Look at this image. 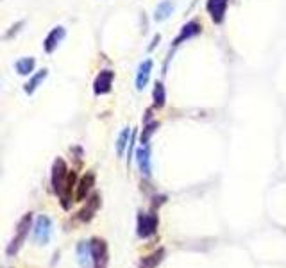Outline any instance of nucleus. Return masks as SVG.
Listing matches in <instances>:
<instances>
[{
  "label": "nucleus",
  "mask_w": 286,
  "mask_h": 268,
  "mask_svg": "<svg viewBox=\"0 0 286 268\" xmlns=\"http://www.w3.org/2000/svg\"><path fill=\"white\" fill-rule=\"evenodd\" d=\"M75 179H77V177H75L74 170H68L64 159L57 158L52 165L50 181H52L54 193L59 197L63 209H70V206H72V190H74V186H75Z\"/></svg>",
  "instance_id": "nucleus-1"
},
{
  "label": "nucleus",
  "mask_w": 286,
  "mask_h": 268,
  "mask_svg": "<svg viewBox=\"0 0 286 268\" xmlns=\"http://www.w3.org/2000/svg\"><path fill=\"white\" fill-rule=\"evenodd\" d=\"M31 224H32V215L27 213V215H24V218L18 222L16 236L13 238V241H11L9 247H7V256H14L20 251V247L24 245L25 238H27V234H29V229H31Z\"/></svg>",
  "instance_id": "nucleus-2"
},
{
  "label": "nucleus",
  "mask_w": 286,
  "mask_h": 268,
  "mask_svg": "<svg viewBox=\"0 0 286 268\" xmlns=\"http://www.w3.org/2000/svg\"><path fill=\"white\" fill-rule=\"evenodd\" d=\"M52 236V222H50L49 216L41 215L38 216L34 224V241L38 245H47Z\"/></svg>",
  "instance_id": "nucleus-3"
},
{
  "label": "nucleus",
  "mask_w": 286,
  "mask_h": 268,
  "mask_svg": "<svg viewBox=\"0 0 286 268\" xmlns=\"http://www.w3.org/2000/svg\"><path fill=\"white\" fill-rule=\"evenodd\" d=\"M202 32V24L199 20H190L186 21V24L181 27L179 34L175 36V39L172 41V47H179L183 45V43H186L188 39L195 38V36H199Z\"/></svg>",
  "instance_id": "nucleus-4"
},
{
  "label": "nucleus",
  "mask_w": 286,
  "mask_h": 268,
  "mask_svg": "<svg viewBox=\"0 0 286 268\" xmlns=\"http://www.w3.org/2000/svg\"><path fill=\"white\" fill-rule=\"evenodd\" d=\"M115 81V72L113 70H100V74L93 81V93L97 97L99 95H107L113 88Z\"/></svg>",
  "instance_id": "nucleus-5"
},
{
  "label": "nucleus",
  "mask_w": 286,
  "mask_h": 268,
  "mask_svg": "<svg viewBox=\"0 0 286 268\" xmlns=\"http://www.w3.org/2000/svg\"><path fill=\"white\" fill-rule=\"evenodd\" d=\"M64 36H67V29H64L63 25H56L54 29H50V32L45 36V39H43V50H45L47 54H52L54 50H57V47L61 45Z\"/></svg>",
  "instance_id": "nucleus-6"
},
{
  "label": "nucleus",
  "mask_w": 286,
  "mask_h": 268,
  "mask_svg": "<svg viewBox=\"0 0 286 268\" xmlns=\"http://www.w3.org/2000/svg\"><path fill=\"white\" fill-rule=\"evenodd\" d=\"M227 6H229V0H206V11L211 20L218 25L226 20Z\"/></svg>",
  "instance_id": "nucleus-7"
},
{
  "label": "nucleus",
  "mask_w": 286,
  "mask_h": 268,
  "mask_svg": "<svg viewBox=\"0 0 286 268\" xmlns=\"http://www.w3.org/2000/svg\"><path fill=\"white\" fill-rule=\"evenodd\" d=\"M158 231V216L154 213H142L138 216V236L148 238Z\"/></svg>",
  "instance_id": "nucleus-8"
},
{
  "label": "nucleus",
  "mask_w": 286,
  "mask_h": 268,
  "mask_svg": "<svg viewBox=\"0 0 286 268\" xmlns=\"http://www.w3.org/2000/svg\"><path fill=\"white\" fill-rule=\"evenodd\" d=\"M92 245V256H93V263H95V268H104L107 263V245L104 240L100 238H93L90 241Z\"/></svg>",
  "instance_id": "nucleus-9"
},
{
  "label": "nucleus",
  "mask_w": 286,
  "mask_h": 268,
  "mask_svg": "<svg viewBox=\"0 0 286 268\" xmlns=\"http://www.w3.org/2000/svg\"><path fill=\"white\" fill-rule=\"evenodd\" d=\"M152 68H154V61L152 59H145L140 63L138 66V72H136V90L138 92H143L145 88H147L148 81H150V74H152Z\"/></svg>",
  "instance_id": "nucleus-10"
},
{
  "label": "nucleus",
  "mask_w": 286,
  "mask_h": 268,
  "mask_svg": "<svg viewBox=\"0 0 286 268\" xmlns=\"http://www.w3.org/2000/svg\"><path fill=\"white\" fill-rule=\"evenodd\" d=\"M135 159H136V163H138L140 172H142L143 175H150V170H152V165H150V145H148V143L140 145L138 150H136V154H135Z\"/></svg>",
  "instance_id": "nucleus-11"
},
{
  "label": "nucleus",
  "mask_w": 286,
  "mask_h": 268,
  "mask_svg": "<svg viewBox=\"0 0 286 268\" xmlns=\"http://www.w3.org/2000/svg\"><path fill=\"white\" fill-rule=\"evenodd\" d=\"M93 186H95V173H93V172H88L84 177H82L81 181H79L75 198H77L79 202H82V200H84V198L90 195V191H92Z\"/></svg>",
  "instance_id": "nucleus-12"
},
{
  "label": "nucleus",
  "mask_w": 286,
  "mask_h": 268,
  "mask_svg": "<svg viewBox=\"0 0 286 268\" xmlns=\"http://www.w3.org/2000/svg\"><path fill=\"white\" fill-rule=\"evenodd\" d=\"M47 75H49V70H47V68H41V70L34 72V74L29 77V81L24 84V92L27 93V95H32V93H34L36 90L43 84V81L47 79Z\"/></svg>",
  "instance_id": "nucleus-13"
},
{
  "label": "nucleus",
  "mask_w": 286,
  "mask_h": 268,
  "mask_svg": "<svg viewBox=\"0 0 286 268\" xmlns=\"http://www.w3.org/2000/svg\"><path fill=\"white\" fill-rule=\"evenodd\" d=\"M173 9H175V4L172 2V0H161V2L156 6V9H154V21H165V20H168L170 18V14L173 13Z\"/></svg>",
  "instance_id": "nucleus-14"
},
{
  "label": "nucleus",
  "mask_w": 286,
  "mask_h": 268,
  "mask_svg": "<svg viewBox=\"0 0 286 268\" xmlns=\"http://www.w3.org/2000/svg\"><path fill=\"white\" fill-rule=\"evenodd\" d=\"M99 208H100V197L99 195H93V197L88 200V204H86V208H82L81 211H79V220H82V222H90V220L95 216V213Z\"/></svg>",
  "instance_id": "nucleus-15"
},
{
  "label": "nucleus",
  "mask_w": 286,
  "mask_h": 268,
  "mask_svg": "<svg viewBox=\"0 0 286 268\" xmlns=\"http://www.w3.org/2000/svg\"><path fill=\"white\" fill-rule=\"evenodd\" d=\"M36 68V59L34 57H20V59L14 63V70L21 77H31L32 72Z\"/></svg>",
  "instance_id": "nucleus-16"
},
{
  "label": "nucleus",
  "mask_w": 286,
  "mask_h": 268,
  "mask_svg": "<svg viewBox=\"0 0 286 268\" xmlns=\"http://www.w3.org/2000/svg\"><path fill=\"white\" fill-rule=\"evenodd\" d=\"M77 258H79V263H81L82 268L92 266V261H93L92 245H90L88 241H81V243L77 245Z\"/></svg>",
  "instance_id": "nucleus-17"
},
{
  "label": "nucleus",
  "mask_w": 286,
  "mask_h": 268,
  "mask_svg": "<svg viewBox=\"0 0 286 268\" xmlns=\"http://www.w3.org/2000/svg\"><path fill=\"white\" fill-rule=\"evenodd\" d=\"M163 258H165V249H158V251H154L152 254L142 258L140 268H158L159 263L163 261Z\"/></svg>",
  "instance_id": "nucleus-18"
},
{
  "label": "nucleus",
  "mask_w": 286,
  "mask_h": 268,
  "mask_svg": "<svg viewBox=\"0 0 286 268\" xmlns=\"http://www.w3.org/2000/svg\"><path fill=\"white\" fill-rule=\"evenodd\" d=\"M152 100H154V107H163L166 104V90L161 81H158L152 90Z\"/></svg>",
  "instance_id": "nucleus-19"
},
{
  "label": "nucleus",
  "mask_w": 286,
  "mask_h": 268,
  "mask_svg": "<svg viewBox=\"0 0 286 268\" xmlns=\"http://www.w3.org/2000/svg\"><path fill=\"white\" fill-rule=\"evenodd\" d=\"M131 127H125L124 131L120 132V136H118V140H117V154H118V158H122L124 155V152L127 150V147H129V141H131Z\"/></svg>",
  "instance_id": "nucleus-20"
},
{
  "label": "nucleus",
  "mask_w": 286,
  "mask_h": 268,
  "mask_svg": "<svg viewBox=\"0 0 286 268\" xmlns=\"http://www.w3.org/2000/svg\"><path fill=\"white\" fill-rule=\"evenodd\" d=\"M159 127V122H147L143 127V132H142V145L148 143V140H150V136L158 131Z\"/></svg>",
  "instance_id": "nucleus-21"
},
{
  "label": "nucleus",
  "mask_w": 286,
  "mask_h": 268,
  "mask_svg": "<svg viewBox=\"0 0 286 268\" xmlns=\"http://www.w3.org/2000/svg\"><path fill=\"white\" fill-rule=\"evenodd\" d=\"M25 25V21L21 20V21H18V24H14L13 27L9 29V31L6 32V34H4V39H9V38H13V34H16L18 31H20V27H24Z\"/></svg>",
  "instance_id": "nucleus-22"
},
{
  "label": "nucleus",
  "mask_w": 286,
  "mask_h": 268,
  "mask_svg": "<svg viewBox=\"0 0 286 268\" xmlns=\"http://www.w3.org/2000/svg\"><path fill=\"white\" fill-rule=\"evenodd\" d=\"M161 41V34H156L154 38H152V41H150V45H148V52H152V50L158 47V43Z\"/></svg>",
  "instance_id": "nucleus-23"
}]
</instances>
